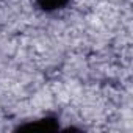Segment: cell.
<instances>
[{
	"mask_svg": "<svg viewBox=\"0 0 133 133\" xmlns=\"http://www.w3.org/2000/svg\"><path fill=\"white\" fill-rule=\"evenodd\" d=\"M16 131H56L59 130V121L55 116H45L36 121H28L24 124H19L16 128Z\"/></svg>",
	"mask_w": 133,
	"mask_h": 133,
	"instance_id": "6da1fadb",
	"label": "cell"
},
{
	"mask_svg": "<svg viewBox=\"0 0 133 133\" xmlns=\"http://www.w3.org/2000/svg\"><path fill=\"white\" fill-rule=\"evenodd\" d=\"M38 6L45 11V13H52V11H58L63 10L66 5L69 3V0H36Z\"/></svg>",
	"mask_w": 133,
	"mask_h": 133,
	"instance_id": "7a4b0ae2",
	"label": "cell"
}]
</instances>
